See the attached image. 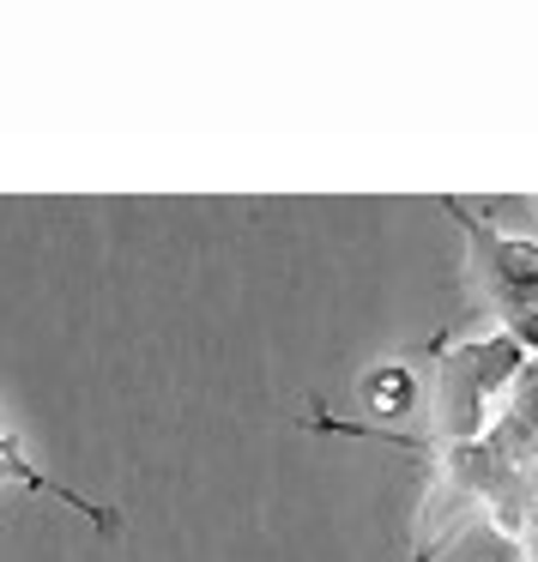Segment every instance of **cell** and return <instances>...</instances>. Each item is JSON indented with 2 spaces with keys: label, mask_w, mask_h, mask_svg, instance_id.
<instances>
[{
  "label": "cell",
  "mask_w": 538,
  "mask_h": 562,
  "mask_svg": "<svg viewBox=\"0 0 538 562\" xmlns=\"http://www.w3.org/2000/svg\"><path fill=\"white\" fill-rule=\"evenodd\" d=\"M363 400L376 405V412H405V405L417 400L412 369H405V363H388V369H376V375H363Z\"/></svg>",
  "instance_id": "obj_3"
},
{
  "label": "cell",
  "mask_w": 538,
  "mask_h": 562,
  "mask_svg": "<svg viewBox=\"0 0 538 562\" xmlns=\"http://www.w3.org/2000/svg\"><path fill=\"white\" fill-rule=\"evenodd\" d=\"M309 429H327V436H376V429H357V424H339V417H309ZM381 441H393L388 429H381ZM393 448H412V453H424L429 441H417V436H400Z\"/></svg>",
  "instance_id": "obj_4"
},
{
  "label": "cell",
  "mask_w": 538,
  "mask_h": 562,
  "mask_svg": "<svg viewBox=\"0 0 538 562\" xmlns=\"http://www.w3.org/2000/svg\"><path fill=\"white\" fill-rule=\"evenodd\" d=\"M526 369V345L514 333H490V339H466L441 351L436 369V429L441 436L429 448H448V441H478L484 436V405L496 387H508Z\"/></svg>",
  "instance_id": "obj_2"
},
{
  "label": "cell",
  "mask_w": 538,
  "mask_h": 562,
  "mask_svg": "<svg viewBox=\"0 0 538 562\" xmlns=\"http://www.w3.org/2000/svg\"><path fill=\"white\" fill-rule=\"evenodd\" d=\"M448 218L466 231V255H472V291L490 315L508 321V333L538 351V243L520 236H496L478 212H466L460 200H441Z\"/></svg>",
  "instance_id": "obj_1"
}]
</instances>
